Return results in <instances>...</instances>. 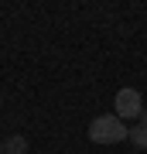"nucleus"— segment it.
<instances>
[{"label": "nucleus", "mask_w": 147, "mask_h": 154, "mask_svg": "<svg viewBox=\"0 0 147 154\" xmlns=\"http://www.w3.org/2000/svg\"><path fill=\"white\" fill-rule=\"evenodd\" d=\"M127 134L130 130L123 127V120L116 113H103L89 123V140L93 144H120V140H127Z\"/></svg>", "instance_id": "f257e3e1"}, {"label": "nucleus", "mask_w": 147, "mask_h": 154, "mask_svg": "<svg viewBox=\"0 0 147 154\" xmlns=\"http://www.w3.org/2000/svg\"><path fill=\"white\" fill-rule=\"evenodd\" d=\"M116 116H120V120H140L144 116V96L137 93V89H120V93H116Z\"/></svg>", "instance_id": "f03ea898"}, {"label": "nucleus", "mask_w": 147, "mask_h": 154, "mask_svg": "<svg viewBox=\"0 0 147 154\" xmlns=\"http://www.w3.org/2000/svg\"><path fill=\"white\" fill-rule=\"evenodd\" d=\"M127 140L133 144L137 151H147V113L140 116V120H137L133 127H130V134H127Z\"/></svg>", "instance_id": "7ed1b4c3"}, {"label": "nucleus", "mask_w": 147, "mask_h": 154, "mask_svg": "<svg viewBox=\"0 0 147 154\" xmlns=\"http://www.w3.org/2000/svg\"><path fill=\"white\" fill-rule=\"evenodd\" d=\"M24 151H27V137H21V134L4 140V154H24Z\"/></svg>", "instance_id": "20e7f679"}, {"label": "nucleus", "mask_w": 147, "mask_h": 154, "mask_svg": "<svg viewBox=\"0 0 147 154\" xmlns=\"http://www.w3.org/2000/svg\"><path fill=\"white\" fill-rule=\"evenodd\" d=\"M0 154H4V147H0Z\"/></svg>", "instance_id": "39448f33"}]
</instances>
